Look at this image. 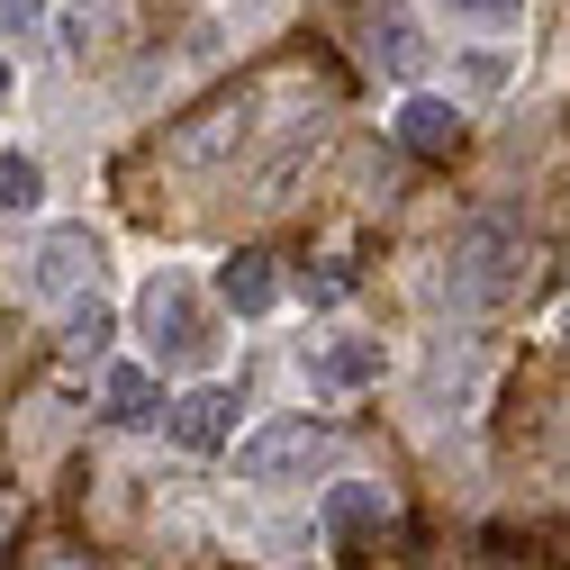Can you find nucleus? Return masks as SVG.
Segmentation results:
<instances>
[{"label":"nucleus","instance_id":"1","mask_svg":"<svg viewBox=\"0 0 570 570\" xmlns=\"http://www.w3.org/2000/svg\"><path fill=\"white\" fill-rule=\"evenodd\" d=\"M453 272H444V291L462 299V308H489V299H508L517 291V263H525V245H517V227L508 218H480V227H462L453 236V254H444Z\"/></svg>","mask_w":570,"mask_h":570},{"label":"nucleus","instance_id":"2","mask_svg":"<svg viewBox=\"0 0 570 570\" xmlns=\"http://www.w3.org/2000/svg\"><path fill=\"white\" fill-rule=\"evenodd\" d=\"M326 462H335V425H326V416H281V425H263V435L236 453V480L281 489V480H308V471H326Z\"/></svg>","mask_w":570,"mask_h":570},{"label":"nucleus","instance_id":"3","mask_svg":"<svg viewBox=\"0 0 570 570\" xmlns=\"http://www.w3.org/2000/svg\"><path fill=\"white\" fill-rule=\"evenodd\" d=\"M136 326H146V344L164 353V363H199L208 353V326H199V291L181 272H155L146 299H136Z\"/></svg>","mask_w":570,"mask_h":570},{"label":"nucleus","instance_id":"4","mask_svg":"<svg viewBox=\"0 0 570 570\" xmlns=\"http://www.w3.org/2000/svg\"><path fill=\"white\" fill-rule=\"evenodd\" d=\"M100 272V236L91 227H46L28 254V299H82Z\"/></svg>","mask_w":570,"mask_h":570},{"label":"nucleus","instance_id":"5","mask_svg":"<svg viewBox=\"0 0 570 570\" xmlns=\"http://www.w3.org/2000/svg\"><path fill=\"white\" fill-rule=\"evenodd\" d=\"M164 425H173L181 453H218V444L236 435V399H227V390H190V399L164 407Z\"/></svg>","mask_w":570,"mask_h":570},{"label":"nucleus","instance_id":"6","mask_svg":"<svg viewBox=\"0 0 570 570\" xmlns=\"http://www.w3.org/2000/svg\"><path fill=\"white\" fill-rule=\"evenodd\" d=\"M245 118H254L245 100H208L190 127H173V155H181V164H218V155H236V146H245Z\"/></svg>","mask_w":570,"mask_h":570},{"label":"nucleus","instance_id":"7","mask_svg":"<svg viewBox=\"0 0 570 570\" xmlns=\"http://www.w3.org/2000/svg\"><path fill=\"white\" fill-rule=\"evenodd\" d=\"M399 146L425 155V164H453V146H462V109L435 100V91H416V100L399 109Z\"/></svg>","mask_w":570,"mask_h":570},{"label":"nucleus","instance_id":"8","mask_svg":"<svg viewBox=\"0 0 570 570\" xmlns=\"http://www.w3.org/2000/svg\"><path fill=\"white\" fill-rule=\"evenodd\" d=\"M218 299H227L236 317H263V308L281 299V272H272V254H236V263L218 272Z\"/></svg>","mask_w":570,"mask_h":570},{"label":"nucleus","instance_id":"9","mask_svg":"<svg viewBox=\"0 0 570 570\" xmlns=\"http://www.w3.org/2000/svg\"><path fill=\"white\" fill-rule=\"evenodd\" d=\"M381 517H390V498H381L372 480H335V489H326V534H335V543H353V534H372Z\"/></svg>","mask_w":570,"mask_h":570},{"label":"nucleus","instance_id":"10","mask_svg":"<svg viewBox=\"0 0 570 570\" xmlns=\"http://www.w3.org/2000/svg\"><path fill=\"white\" fill-rule=\"evenodd\" d=\"M372 55L390 63V73H416L425 63V37H416V19L399 10V0H372Z\"/></svg>","mask_w":570,"mask_h":570},{"label":"nucleus","instance_id":"11","mask_svg":"<svg viewBox=\"0 0 570 570\" xmlns=\"http://www.w3.org/2000/svg\"><path fill=\"white\" fill-rule=\"evenodd\" d=\"M317 381H326V390H363V381H381V344H372V335L326 344V353H317Z\"/></svg>","mask_w":570,"mask_h":570},{"label":"nucleus","instance_id":"12","mask_svg":"<svg viewBox=\"0 0 570 570\" xmlns=\"http://www.w3.org/2000/svg\"><path fill=\"white\" fill-rule=\"evenodd\" d=\"M100 399H109V416H118V425H146L164 390H155V372H136V363H118V372L100 381Z\"/></svg>","mask_w":570,"mask_h":570},{"label":"nucleus","instance_id":"13","mask_svg":"<svg viewBox=\"0 0 570 570\" xmlns=\"http://www.w3.org/2000/svg\"><path fill=\"white\" fill-rule=\"evenodd\" d=\"M109 335H118V326H109V308H100V299H82L73 317H63V363H100Z\"/></svg>","mask_w":570,"mask_h":570},{"label":"nucleus","instance_id":"14","mask_svg":"<svg viewBox=\"0 0 570 570\" xmlns=\"http://www.w3.org/2000/svg\"><path fill=\"white\" fill-rule=\"evenodd\" d=\"M37 199H46V173L28 155H0V218H28Z\"/></svg>","mask_w":570,"mask_h":570},{"label":"nucleus","instance_id":"15","mask_svg":"<svg viewBox=\"0 0 570 570\" xmlns=\"http://www.w3.org/2000/svg\"><path fill=\"white\" fill-rule=\"evenodd\" d=\"M109 28H118V0H100V10L82 0V10L63 19V46H73V55H100V37H109Z\"/></svg>","mask_w":570,"mask_h":570},{"label":"nucleus","instance_id":"16","mask_svg":"<svg viewBox=\"0 0 570 570\" xmlns=\"http://www.w3.org/2000/svg\"><path fill=\"white\" fill-rule=\"evenodd\" d=\"M444 10H453V19H480V28H508L525 0H444Z\"/></svg>","mask_w":570,"mask_h":570},{"label":"nucleus","instance_id":"17","mask_svg":"<svg viewBox=\"0 0 570 570\" xmlns=\"http://www.w3.org/2000/svg\"><path fill=\"white\" fill-rule=\"evenodd\" d=\"M344 291H353V272H344V263H326V272L308 281V299H344Z\"/></svg>","mask_w":570,"mask_h":570},{"label":"nucleus","instance_id":"18","mask_svg":"<svg viewBox=\"0 0 570 570\" xmlns=\"http://www.w3.org/2000/svg\"><path fill=\"white\" fill-rule=\"evenodd\" d=\"M19 28H37V0H0V37H19Z\"/></svg>","mask_w":570,"mask_h":570},{"label":"nucleus","instance_id":"19","mask_svg":"<svg viewBox=\"0 0 570 570\" xmlns=\"http://www.w3.org/2000/svg\"><path fill=\"white\" fill-rule=\"evenodd\" d=\"M0 100H10V63H0Z\"/></svg>","mask_w":570,"mask_h":570},{"label":"nucleus","instance_id":"20","mask_svg":"<svg viewBox=\"0 0 570 570\" xmlns=\"http://www.w3.org/2000/svg\"><path fill=\"white\" fill-rule=\"evenodd\" d=\"M0 534H10V508H0Z\"/></svg>","mask_w":570,"mask_h":570}]
</instances>
